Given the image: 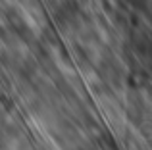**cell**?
<instances>
[{
    "instance_id": "6da1fadb",
    "label": "cell",
    "mask_w": 152,
    "mask_h": 150,
    "mask_svg": "<svg viewBox=\"0 0 152 150\" xmlns=\"http://www.w3.org/2000/svg\"><path fill=\"white\" fill-rule=\"evenodd\" d=\"M98 77H100V83L110 89H119L121 87V79H123V73H121V66L119 62L115 60L112 54L104 56L98 64Z\"/></svg>"
},
{
    "instance_id": "7a4b0ae2",
    "label": "cell",
    "mask_w": 152,
    "mask_h": 150,
    "mask_svg": "<svg viewBox=\"0 0 152 150\" xmlns=\"http://www.w3.org/2000/svg\"><path fill=\"white\" fill-rule=\"evenodd\" d=\"M6 19H8V29L23 42H33L35 41V35L31 31L27 19L19 14L18 10H8L6 12Z\"/></svg>"
},
{
    "instance_id": "3957f363",
    "label": "cell",
    "mask_w": 152,
    "mask_h": 150,
    "mask_svg": "<svg viewBox=\"0 0 152 150\" xmlns=\"http://www.w3.org/2000/svg\"><path fill=\"white\" fill-rule=\"evenodd\" d=\"M127 114H129V119L131 121H137V123H141L142 119H145V104H142L141 98H131L129 100V108H127Z\"/></svg>"
},
{
    "instance_id": "277c9868",
    "label": "cell",
    "mask_w": 152,
    "mask_h": 150,
    "mask_svg": "<svg viewBox=\"0 0 152 150\" xmlns=\"http://www.w3.org/2000/svg\"><path fill=\"white\" fill-rule=\"evenodd\" d=\"M100 143H102V146H106L108 150H118V144H115V141H114V137L110 135V133H100Z\"/></svg>"
},
{
    "instance_id": "5b68a950",
    "label": "cell",
    "mask_w": 152,
    "mask_h": 150,
    "mask_svg": "<svg viewBox=\"0 0 152 150\" xmlns=\"http://www.w3.org/2000/svg\"><path fill=\"white\" fill-rule=\"evenodd\" d=\"M73 52H75V60H77L79 64H87V62H89V52H87L83 46H75Z\"/></svg>"
},
{
    "instance_id": "8992f818",
    "label": "cell",
    "mask_w": 152,
    "mask_h": 150,
    "mask_svg": "<svg viewBox=\"0 0 152 150\" xmlns=\"http://www.w3.org/2000/svg\"><path fill=\"white\" fill-rule=\"evenodd\" d=\"M8 143H10V137H8V133L4 131V129H0V150L6 148Z\"/></svg>"
},
{
    "instance_id": "52a82bcc",
    "label": "cell",
    "mask_w": 152,
    "mask_h": 150,
    "mask_svg": "<svg viewBox=\"0 0 152 150\" xmlns=\"http://www.w3.org/2000/svg\"><path fill=\"white\" fill-rule=\"evenodd\" d=\"M75 150H98V148L91 143H83V144H79V146H75Z\"/></svg>"
}]
</instances>
